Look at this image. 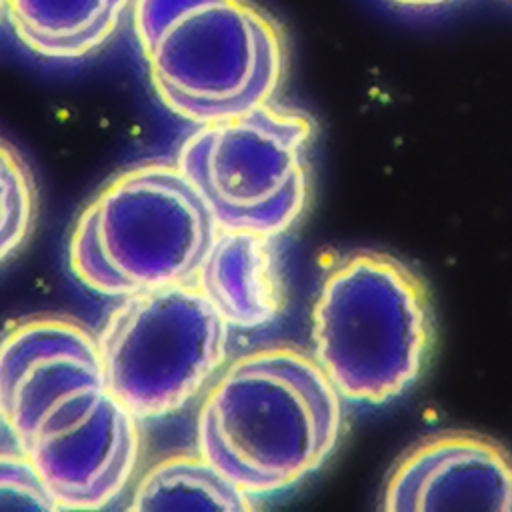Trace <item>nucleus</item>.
Listing matches in <instances>:
<instances>
[{"mask_svg": "<svg viewBox=\"0 0 512 512\" xmlns=\"http://www.w3.org/2000/svg\"><path fill=\"white\" fill-rule=\"evenodd\" d=\"M150 82L176 116L206 124L270 102L284 42L250 0H132Z\"/></svg>", "mask_w": 512, "mask_h": 512, "instance_id": "obj_3", "label": "nucleus"}, {"mask_svg": "<svg viewBox=\"0 0 512 512\" xmlns=\"http://www.w3.org/2000/svg\"><path fill=\"white\" fill-rule=\"evenodd\" d=\"M0 418L60 508L94 510L128 484L136 416L106 388L98 338L68 318H32L0 340Z\"/></svg>", "mask_w": 512, "mask_h": 512, "instance_id": "obj_1", "label": "nucleus"}, {"mask_svg": "<svg viewBox=\"0 0 512 512\" xmlns=\"http://www.w3.org/2000/svg\"><path fill=\"white\" fill-rule=\"evenodd\" d=\"M108 392L136 418L180 410L222 366L228 324L196 284L126 296L100 330Z\"/></svg>", "mask_w": 512, "mask_h": 512, "instance_id": "obj_7", "label": "nucleus"}, {"mask_svg": "<svg viewBox=\"0 0 512 512\" xmlns=\"http://www.w3.org/2000/svg\"><path fill=\"white\" fill-rule=\"evenodd\" d=\"M272 238L240 230L214 236L196 272V286L228 326L258 328L278 316L284 288Z\"/></svg>", "mask_w": 512, "mask_h": 512, "instance_id": "obj_9", "label": "nucleus"}, {"mask_svg": "<svg viewBox=\"0 0 512 512\" xmlns=\"http://www.w3.org/2000/svg\"><path fill=\"white\" fill-rule=\"evenodd\" d=\"M36 184L24 158L0 136V264L28 240L36 218Z\"/></svg>", "mask_w": 512, "mask_h": 512, "instance_id": "obj_12", "label": "nucleus"}, {"mask_svg": "<svg viewBox=\"0 0 512 512\" xmlns=\"http://www.w3.org/2000/svg\"><path fill=\"white\" fill-rule=\"evenodd\" d=\"M130 510H252L248 492L228 480L202 454H174L156 462L136 484Z\"/></svg>", "mask_w": 512, "mask_h": 512, "instance_id": "obj_11", "label": "nucleus"}, {"mask_svg": "<svg viewBox=\"0 0 512 512\" xmlns=\"http://www.w3.org/2000/svg\"><path fill=\"white\" fill-rule=\"evenodd\" d=\"M130 8L132 0H6L4 12L28 50L76 60L102 48Z\"/></svg>", "mask_w": 512, "mask_h": 512, "instance_id": "obj_10", "label": "nucleus"}, {"mask_svg": "<svg viewBox=\"0 0 512 512\" xmlns=\"http://www.w3.org/2000/svg\"><path fill=\"white\" fill-rule=\"evenodd\" d=\"M396 4H402V6H410V8H428V6H438V4H444L448 0H394Z\"/></svg>", "mask_w": 512, "mask_h": 512, "instance_id": "obj_14", "label": "nucleus"}, {"mask_svg": "<svg viewBox=\"0 0 512 512\" xmlns=\"http://www.w3.org/2000/svg\"><path fill=\"white\" fill-rule=\"evenodd\" d=\"M342 400L314 358L270 346L236 358L208 390L198 452L250 496L284 490L334 452Z\"/></svg>", "mask_w": 512, "mask_h": 512, "instance_id": "obj_2", "label": "nucleus"}, {"mask_svg": "<svg viewBox=\"0 0 512 512\" xmlns=\"http://www.w3.org/2000/svg\"><path fill=\"white\" fill-rule=\"evenodd\" d=\"M382 508L512 512V454L482 434H432L398 460Z\"/></svg>", "mask_w": 512, "mask_h": 512, "instance_id": "obj_8", "label": "nucleus"}, {"mask_svg": "<svg viewBox=\"0 0 512 512\" xmlns=\"http://www.w3.org/2000/svg\"><path fill=\"white\" fill-rule=\"evenodd\" d=\"M432 340L424 282L382 252L342 258L312 312L314 360L340 398L382 404L420 376Z\"/></svg>", "mask_w": 512, "mask_h": 512, "instance_id": "obj_4", "label": "nucleus"}, {"mask_svg": "<svg viewBox=\"0 0 512 512\" xmlns=\"http://www.w3.org/2000/svg\"><path fill=\"white\" fill-rule=\"evenodd\" d=\"M4 8H6V0H0V14L4 12Z\"/></svg>", "mask_w": 512, "mask_h": 512, "instance_id": "obj_15", "label": "nucleus"}, {"mask_svg": "<svg viewBox=\"0 0 512 512\" xmlns=\"http://www.w3.org/2000/svg\"><path fill=\"white\" fill-rule=\"evenodd\" d=\"M60 508L34 464L20 450L0 452V510H56Z\"/></svg>", "mask_w": 512, "mask_h": 512, "instance_id": "obj_13", "label": "nucleus"}, {"mask_svg": "<svg viewBox=\"0 0 512 512\" xmlns=\"http://www.w3.org/2000/svg\"><path fill=\"white\" fill-rule=\"evenodd\" d=\"M314 122L300 110L262 104L198 124L176 166L218 230L278 236L302 214Z\"/></svg>", "mask_w": 512, "mask_h": 512, "instance_id": "obj_6", "label": "nucleus"}, {"mask_svg": "<svg viewBox=\"0 0 512 512\" xmlns=\"http://www.w3.org/2000/svg\"><path fill=\"white\" fill-rule=\"evenodd\" d=\"M216 230L176 162H144L88 202L70 234L68 262L86 288L130 296L196 278Z\"/></svg>", "mask_w": 512, "mask_h": 512, "instance_id": "obj_5", "label": "nucleus"}]
</instances>
